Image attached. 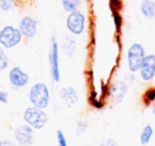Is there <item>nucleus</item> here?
<instances>
[{
    "label": "nucleus",
    "mask_w": 155,
    "mask_h": 146,
    "mask_svg": "<svg viewBox=\"0 0 155 146\" xmlns=\"http://www.w3.org/2000/svg\"><path fill=\"white\" fill-rule=\"evenodd\" d=\"M29 99L34 107L44 109L49 105L50 101V93L49 89L44 83H37L33 85L30 89Z\"/></svg>",
    "instance_id": "nucleus-1"
},
{
    "label": "nucleus",
    "mask_w": 155,
    "mask_h": 146,
    "mask_svg": "<svg viewBox=\"0 0 155 146\" xmlns=\"http://www.w3.org/2000/svg\"><path fill=\"white\" fill-rule=\"evenodd\" d=\"M63 9L67 13L78 11L81 5V0H62Z\"/></svg>",
    "instance_id": "nucleus-14"
},
{
    "label": "nucleus",
    "mask_w": 155,
    "mask_h": 146,
    "mask_svg": "<svg viewBox=\"0 0 155 146\" xmlns=\"http://www.w3.org/2000/svg\"><path fill=\"white\" fill-rule=\"evenodd\" d=\"M58 146H68L67 145V141L65 139V135L63 133L62 130H58Z\"/></svg>",
    "instance_id": "nucleus-20"
},
{
    "label": "nucleus",
    "mask_w": 155,
    "mask_h": 146,
    "mask_svg": "<svg viewBox=\"0 0 155 146\" xmlns=\"http://www.w3.org/2000/svg\"><path fill=\"white\" fill-rule=\"evenodd\" d=\"M142 101H143L144 105H150L151 103L155 102V87H151L144 92L143 97H142Z\"/></svg>",
    "instance_id": "nucleus-17"
},
{
    "label": "nucleus",
    "mask_w": 155,
    "mask_h": 146,
    "mask_svg": "<svg viewBox=\"0 0 155 146\" xmlns=\"http://www.w3.org/2000/svg\"><path fill=\"white\" fill-rule=\"evenodd\" d=\"M0 102L8 103V94L5 92H2V91H0Z\"/></svg>",
    "instance_id": "nucleus-23"
},
{
    "label": "nucleus",
    "mask_w": 155,
    "mask_h": 146,
    "mask_svg": "<svg viewBox=\"0 0 155 146\" xmlns=\"http://www.w3.org/2000/svg\"><path fill=\"white\" fill-rule=\"evenodd\" d=\"M127 92V86L123 82H117L113 85L110 91V97L114 104H120Z\"/></svg>",
    "instance_id": "nucleus-11"
},
{
    "label": "nucleus",
    "mask_w": 155,
    "mask_h": 146,
    "mask_svg": "<svg viewBox=\"0 0 155 146\" xmlns=\"http://www.w3.org/2000/svg\"><path fill=\"white\" fill-rule=\"evenodd\" d=\"M8 65H9V58H8L7 54L3 52V50L0 49V72L5 70Z\"/></svg>",
    "instance_id": "nucleus-18"
},
{
    "label": "nucleus",
    "mask_w": 155,
    "mask_h": 146,
    "mask_svg": "<svg viewBox=\"0 0 155 146\" xmlns=\"http://www.w3.org/2000/svg\"><path fill=\"white\" fill-rule=\"evenodd\" d=\"M153 114L155 116V102L153 103Z\"/></svg>",
    "instance_id": "nucleus-25"
},
{
    "label": "nucleus",
    "mask_w": 155,
    "mask_h": 146,
    "mask_svg": "<svg viewBox=\"0 0 155 146\" xmlns=\"http://www.w3.org/2000/svg\"><path fill=\"white\" fill-rule=\"evenodd\" d=\"M15 139L22 146H29L34 142L32 127L29 125H22L15 130Z\"/></svg>",
    "instance_id": "nucleus-9"
},
{
    "label": "nucleus",
    "mask_w": 155,
    "mask_h": 146,
    "mask_svg": "<svg viewBox=\"0 0 155 146\" xmlns=\"http://www.w3.org/2000/svg\"><path fill=\"white\" fill-rule=\"evenodd\" d=\"M140 78L144 82L152 81L155 78V55L150 54L147 55L139 69Z\"/></svg>",
    "instance_id": "nucleus-7"
},
{
    "label": "nucleus",
    "mask_w": 155,
    "mask_h": 146,
    "mask_svg": "<svg viewBox=\"0 0 155 146\" xmlns=\"http://www.w3.org/2000/svg\"><path fill=\"white\" fill-rule=\"evenodd\" d=\"M21 33L13 26H7L0 31V43L7 49L17 46L21 40Z\"/></svg>",
    "instance_id": "nucleus-5"
},
{
    "label": "nucleus",
    "mask_w": 155,
    "mask_h": 146,
    "mask_svg": "<svg viewBox=\"0 0 155 146\" xmlns=\"http://www.w3.org/2000/svg\"><path fill=\"white\" fill-rule=\"evenodd\" d=\"M50 67H51V75L54 82L58 83L61 78L60 64H58V45L55 37L51 38V50H50Z\"/></svg>",
    "instance_id": "nucleus-6"
},
{
    "label": "nucleus",
    "mask_w": 155,
    "mask_h": 146,
    "mask_svg": "<svg viewBox=\"0 0 155 146\" xmlns=\"http://www.w3.org/2000/svg\"><path fill=\"white\" fill-rule=\"evenodd\" d=\"M0 146H16L13 142H10V141H2L0 142Z\"/></svg>",
    "instance_id": "nucleus-24"
},
{
    "label": "nucleus",
    "mask_w": 155,
    "mask_h": 146,
    "mask_svg": "<svg viewBox=\"0 0 155 146\" xmlns=\"http://www.w3.org/2000/svg\"><path fill=\"white\" fill-rule=\"evenodd\" d=\"M63 49L69 56H72L75 51V41L71 36H65L63 41Z\"/></svg>",
    "instance_id": "nucleus-15"
},
{
    "label": "nucleus",
    "mask_w": 155,
    "mask_h": 146,
    "mask_svg": "<svg viewBox=\"0 0 155 146\" xmlns=\"http://www.w3.org/2000/svg\"><path fill=\"white\" fill-rule=\"evenodd\" d=\"M153 135V128L151 125H147V126L143 127L141 131V135H140V144L141 145H147V144L150 143L151 139H152Z\"/></svg>",
    "instance_id": "nucleus-16"
},
{
    "label": "nucleus",
    "mask_w": 155,
    "mask_h": 146,
    "mask_svg": "<svg viewBox=\"0 0 155 146\" xmlns=\"http://www.w3.org/2000/svg\"><path fill=\"white\" fill-rule=\"evenodd\" d=\"M146 51L142 45L135 43L127 50V66L132 73L139 71L144 58H146Z\"/></svg>",
    "instance_id": "nucleus-2"
},
{
    "label": "nucleus",
    "mask_w": 155,
    "mask_h": 146,
    "mask_svg": "<svg viewBox=\"0 0 155 146\" xmlns=\"http://www.w3.org/2000/svg\"><path fill=\"white\" fill-rule=\"evenodd\" d=\"M100 146H118V144H117V142L115 141V140L108 139L102 142V143L100 144Z\"/></svg>",
    "instance_id": "nucleus-22"
},
{
    "label": "nucleus",
    "mask_w": 155,
    "mask_h": 146,
    "mask_svg": "<svg viewBox=\"0 0 155 146\" xmlns=\"http://www.w3.org/2000/svg\"><path fill=\"white\" fill-rule=\"evenodd\" d=\"M24 119L29 126L35 129H41L46 125L48 121V116L43 109L37 107H30L25 111Z\"/></svg>",
    "instance_id": "nucleus-3"
},
{
    "label": "nucleus",
    "mask_w": 155,
    "mask_h": 146,
    "mask_svg": "<svg viewBox=\"0 0 155 146\" xmlns=\"http://www.w3.org/2000/svg\"><path fill=\"white\" fill-rule=\"evenodd\" d=\"M140 12L148 19L155 18V1L153 0H142L140 3Z\"/></svg>",
    "instance_id": "nucleus-13"
},
{
    "label": "nucleus",
    "mask_w": 155,
    "mask_h": 146,
    "mask_svg": "<svg viewBox=\"0 0 155 146\" xmlns=\"http://www.w3.org/2000/svg\"><path fill=\"white\" fill-rule=\"evenodd\" d=\"M114 20L115 24H116V28L119 29L121 27V24H122V18H121L120 14L117 11H114Z\"/></svg>",
    "instance_id": "nucleus-21"
},
{
    "label": "nucleus",
    "mask_w": 155,
    "mask_h": 146,
    "mask_svg": "<svg viewBox=\"0 0 155 146\" xmlns=\"http://www.w3.org/2000/svg\"><path fill=\"white\" fill-rule=\"evenodd\" d=\"M86 17L81 11H74L68 14L66 19L67 30L73 35H81L85 30Z\"/></svg>",
    "instance_id": "nucleus-4"
},
{
    "label": "nucleus",
    "mask_w": 155,
    "mask_h": 146,
    "mask_svg": "<svg viewBox=\"0 0 155 146\" xmlns=\"http://www.w3.org/2000/svg\"><path fill=\"white\" fill-rule=\"evenodd\" d=\"M9 78L11 84L15 87H24L29 82V75L26 72H24L19 67H15L10 71Z\"/></svg>",
    "instance_id": "nucleus-10"
},
{
    "label": "nucleus",
    "mask_w": 155,
    "mask_h": 146,
    "mask_svg": "<svg viewBox=\"0 0 155 146\" xmlns=\"http://www.w3.org/2000/svg\"><path fill=\"white\" fill-rule=\"evenodd\" d=\"M60 97L67 107H72L73 105L77 104L78 100H79L77 91L72 87H65V88L61 89Z\"/></svg>",
    "instance_id": "nucleus-12"
},
{
    "label": "nucleus",
    "mask_w": 155,
    "mask_h": 146,
    "mask_svg": "<svg viewBox=\"0 0 155 146\" xmlns=\"http://www.w3.org/2000/svg\"><path fill=\"white\" fill-rule=\"evenodd\" d=\"M14 0H0V9L2 11L7 12L13 8Z\"/></svg>",
    "instance_id": "nucleus-19"
},
{
    "label": "nucleus",
    "mask_w": 155,
    "mask_h": 146,
    "mask_svg": "<svg viewBox=\"0 0 155 146\" xmlns=\"http://www.w3.org/2000/svg\"><path fill=\"white\" fill-rule=\"evenodd\" d=\"M18 30L20 31L22 36L26 38H33L37 33V22L32 17L26 16L24 17L19 22V28Z\"/></svg>",
    "instance_id": "nucleus-8"
}]
</instances>
